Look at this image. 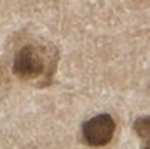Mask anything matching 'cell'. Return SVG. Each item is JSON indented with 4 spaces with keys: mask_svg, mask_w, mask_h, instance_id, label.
<instances>
[{
    "mask_svg": "<svg viewBox=\"0 0 150 149\" xmlns=\"http://www.w3.org/2000/svg\"><path fill=\"white\" fill-rule=\"evenodd\" d=\"M115 120L108 114L95 115L83 124V137L88 146L93 148H103L106 146L113 135H115Z\"/></svg>",
    "mask_w": 150,
    "mask_h": 149,
    "instance_id": "obj_1",
    "label": "cell"
},
{
    "mask_svg": "<svg viewBox=\"0 0 150 149\" xmlns=\"http://www.w3.org/2000/svg\"><path fill=\"white\" fill-rule=\"evenodd\" d=\"M14 73L21 80H34L44 71V56L35 46H24L14 58Z\"/></svg>",
    "mask_w": 150,
    "mask_h": 149,
    "instance_id": "obj_2",
    "label": "cell"
},
{
    "mask_svg": "<svg viewBox=\"0 0 150 149\" xmlns=\"http://www.w3.org/2000/svg\"><path fill=\"white\" fill-rule=\"evenodd\" d=\"M135 129L137 132L142 135V137H149V117H142V119H138L135 122Z\"/></svg>",
    "mask_w": 150,
    "mask_h": 149,
    "instance_id": "obj_3",
    "label": "cell"
}]
</instances>
